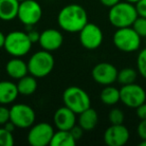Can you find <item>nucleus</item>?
<instances>
[{"label":"nucleus","instance_id":"obj_31","mask_svg":"<svg viewBox=\"0 0 146 146\" xmlns=\"http://www.w3.org/2000/svg\"><path fill=\"white\" fill-rule=\"evenodd\" d=\"M27 35H28L29 39L31 40L32 43H36L39 41L40 38V33L36 31L35 29H32V26H28V30H27Z\"/></svg>","mask_w":146,"mask_h":146},{"label":"nucleus","instance_id":"obj_36","mask_svg":"<svg viewBox=\"0 0 146 146\" xmlns=\"http://www.w3.org/2000/svg\"><path fill=\"white\" fill-rule=\"evenodd\" d=\"M5 38H6V35L0 31V49L4 48V44H5Z\"/></svg>","mask_w":146,"mask_h":146},{"label":"nucleus","instance_id":"obj_38","mask_svg":"<svg viewBox=\"0 0 146 146\" xmlns=\"http://www.w3.org/2000/svg\"><path fill=\"white\" fill-rule=\"evenodd\" d=\"M140 146H146V140H141V142L139 143Z\"/></svg>","mask_w":146,"mask_h":146},{"label":"nucleus","instance_id":"obj_18","mask_svg":"<svg viewBox=\"0 0 146 146\" xmlns=\"http://www.w3.org/2000/svg\"><path fill=\"white\" fill-rule=\"evenodd\" d=\"M19 4L18 0H0V20L12 21L17 18Z\"/></svg>","mask_w":146,"mask_h":146},{"label":"nucleus","instance_id":"obj_35","mask_svg":"<svg viewBox=\"0 0 146 146\" xmlns=\"http://www.w3.org/2000/svg\"><path fill=\"white\" fill-rule=\"evenodd\" d=\"M3 127H4L5 129L8 130V131H10V132H12V133H13V131H14V130H15V128H16V126H15L14 124H13L12 122H11L10 120H9V121L7 122V123H5L4 125H3Z\"/></svg>","mask_w":146,"mask_h":146},{"label":"nucleus","instance_id":"obj_15","mask_svg":"<svg viewBox=\"0 0 146 146\" xmlns=\"http://www.w3.org/2000/svg\"><path fill=\"white\" fill-rule=\"evenodd\" d=\"M53 123L58 130H69L76 125V113L66 106L58 108L53 115Z\"/></svg>","mask_w":146,"mask_h":146},{"label":"nucleus","instance_id":"obj_23","mask_svg":"<svg viewBox=\"0 0 146 146\" xmlns=\"http://www.w3.org/2000/svg\"><path fill=\"white\" fill-rule=\"evenodd\" d=\"M137 75L138 71H136L133 68H130V67H126V68H123L120 71H118L117 81L121 85L135 83L136 79H137Z\"/></svg>","mask_w":146,"mask_h":146},{"label":"nucleus","instance_id":"obj_25","mask_svg":"<svg viewBox=\"0 0 146 146\" xmlns=\"http://www.w3.org/2000/svg\"><path fill=\"white\" fill-rule=\"evenodd\" d=\"M108 119L111 124H123L125 119L124 112L119 108H112L108 114Z\"/></svg>","mask_w":146,"mask_h":146},{"label":"nucleus","instance_id":"obj_33","mask_svg":"<svg viewBox=\"0 0 146 146\" xmlns=\"http://www.w3.org/2000/svg\"><path fill=\"white\" fill-rule=\"evenodd\" d=\"M83 131H84V130L82 129L79 125H78V126L77 125L73 126V127L71 128V130H70L71 134H72L73 137L75 138L76 140H79L80 138L82 137V135H83Z\"/></svg>","mask_w":146,"mask_h":146},{"label":"nucleus","instance_id":"obj_29","mask_svg":"<svg viewBox=\"0 0 146 146\" xmlns=\"http://www.w3.org/2000/svg\"><path fill=\"white\" fill-rule=\"evenodd\" d=\"M137 134L141 140H146V119L140 120L137 125Z\"/></svg>","mask_w":146,"mask_h":146},{"label":"nucleus","instance_id":"obj_24","mask_svg":"<svg viewBox=\"0 0 146 146\" xmlns=\"http://www.w3.org/2000/svg\"><path fill=\"white\" fill-rule=\"evenodd\" d=\"M136 66H137V71L140 75L146 79V48L142 49L139 52L136 60Z\"/></svg>","mask_w":146,"mask_h":146},{"label":"nucleus","instance_id":"obj_22","mask_svg":"<svg viewBox=\"0 0 146 146\" xmlns=\"http://www.w3.org/2000/svg\"><path fill=\"white\" fill-rule=\"evenodd\" d=\"M100 100L105 105H115L120 101V90L112 85L105 86L100 93Z\"/></svg>","mask_w":146,"mask_h":146},{"label":"nucleus","instance_id":"obj_6","mask_svg":"<svg viewBox=\"0 0 146 146\" xmlns=\"http://www.w3.org/2000/svg\"><path fill=\"white\" fill-rule=\"evenodd\" d=\"M113 44L122 52H135L140 48L141 37L132 28V26L117 28L113 34Z\"/></svg>","mask_w":146,"mask_h":146},{"label":"nucleus","instance_id":"obj_12","mask_svg":"<svg viewBox=\"0 0 146 146\" xmlns=\"http://www.w3.org/2000/svg\"><path fill=\"white\" fill-rule=\"evenodd\" d=\"M117 68L109 62L97 63L91 71V76L94 81L103 86L112 85L117 81Z\"/></svg>","mask_w":146,"mask_h":146},{"label":"nucleus","instance_id":"obj_1","mask_svg":"<svg viewBox=\"0 0 146 146\" xmlns=\"http://www.w3.org/2000/svg\"><path fill=\"white\" fill-rule=\"evenodd\" d=\"M57 23L66 32H79L88 23L87 12L79 4L66 5L59 11Z\"/></svg>","mask_w":146,"mask_h":146},{"label":"nucleus","instance_id":"obj_14","mask_svg":"<svg viewBox=\"0 0 146 146\" xmlns=\"http://www.w3.org/2000/svg\"><path fill=\"white\" fill-rule=\"evenodd\" d=\"M63 34L59 30L54 28L45 29L40 33V38L38 43L41 48L49 52L56 51L62 46L63 44Z\"/></svg>","mask_w":146,"mask_h":146},{"label":"nucleus","instance_id":"obj_19","mask_svg":"<svg viewBox=\"0 0 146 146\" xmlns=\"http://www.w3.org/2000/svg\"><path fill=\"white\" fill-rule=\"evenodd\" d=\"M78 115V125L84 131H91L96 127L98 123V114L93 108H87Z\"/></svg>","mask_w":146,"mask_h":146},{"label":"nucleus","instance_id":"obj_30","mask_svg":"<svg viewBox=\"0 0 146 146\" xmlns=\"http://www.w3.org/2000/svg\"><path fill=\"white\" fill-rule=\"evenodd\" d=\"M138 16H142L146 18V0H139L135 4Z\"/></svg>","mask_w":146,"mask_h":146},{"label":"nucleus","instance_id":"obj_26","mask_svg":"<svg viewBox=\"0 0 146 146\" xmlns=\"http://www.w3.org/2000/svg\"><path fill=\"white\" fill-rule=\"evenodd\" d=\"M132 28L137 32L141 38H146V18L142 16H138L134 23L132 24Z\"/></svg>","mask_w":146,"mask_h":146},{"label":"nucleus","instance_id":"obj_28","mask_svg":"<svg viewBox=\"0 0 146 146\" xmlns=\"http://www.w3.org/2000/svg\"><path fill=\"white\" fill-rule=\"evenodd\" d=\"M9 120H10V108L1 105L0 106V125L3 126Z\"/></svg>","mask_w":146,"mask_h":146},{"label":"nucleus","instance_id":"obj_3","mask_svg":"<svg viewBox=\"0 0 146 146\" xmlns=\"http://www.w3.org/2000/svg\"><path fill=\"white\" fill-rule=\"evenodd\" d=\"M27 65H28L29 74L36 78H43L52 72L55 65V60L51 52L43 49L31 55Z\"/></svg>","mask_w":146,"mask_h":146},{"label":"nucleus","instance_id":"obj_5","mask_svg":"<svg viewBox=\"0 0 146 146\" xmlns=\"http://www.w3.org/2000/svg\"><path fill=\"white\" fill-rule=\"evenodd\" d=\"M63 103L76 114L81 113L91 106V100L88 93L78 86H69L62 94Z\"/></svg>","mask_w":146,"mask_h":146},{"label":"nucleus","instance_id":"obj_20","mask_svg":"<svg viewBox=\"0 0 146 146\" xmlns=\"http://www.w3.org/2000/svg\"><path fill=\"white\" fill-rule=\"evenodd\" d=\"M38 87V83H37L36 77L33 75H25L24 77L18 79L17 82V88H18L19 94L24 96L32 95L35 91L37 90Z\"/></svg>","mask_w":146,"mask_h":146},{"label":"nucleus","instance_id":"obj_2","mask_svg":"<svg viewBox=\"0 0 146 146\" xmlns=\"http://www.w3.org/2000/svg\"><path fill=\"white\" fill-rule=\"evenodd\" d=\"M138 17L136 6L133 3L127 1H120L114 6L110 7L108 12V19L112 26L115 28L132 26Z\"/></svg>","mask_w":146,"mask_h":146},{"label":"nucleus","instance_id":"obj_21","mask_svg":"<svg viewBox=\"0 0 146 146\" xmlns=\"http://www.w3.org/2000/svg\"><path fill=\"white\" fill-rule=\"evenodd\" d=\"M77 140L69 130L55 131L50 141V146H75Z\"/></svg>","mask_w":146,"mask_h":146},{"label":"nucleus","instance_id":"obj_39","mask_svg":"<svg viewBox=\"0 0 146 146\" xmlns=\"http://www.w3.org/2000/svg\"><path fill=\"white\" fill-rule=\"evenodd\" d=\"M19 2H22V1H25V0H18Z\"/></svg>","mask_w":146,"mask_h":146},{"label":"nucleus","instance_id":"obj_32","mask_svg":"<svg viewBox=\"0 0 146 146\" xmlns=\"http://www.w3.org/2000/svg\"><path fill=\"white\" fill-rule=\"evenodd\" d=\"M136 115L140 120L146 119V102L142 103L136 108Z\"/></svg>","mask_w":146,"mask_h":146},{"label":"nucleus","instance_id":"obj_16","mask_svg":"<svg viewBox=\"0 0 146 146\" xmlns=\"http://www.w3.org/2000/svg\"><path fill=\"white\" fill-rule=\"evenodd\" d=\"M5 70L11 78L17 80L24 77L29 73L28 65L20 57H14L10 59L5 65Z\"/></svg>","mask_w":146,"mask_h":146},{"label":"nucleus","instance_id":"obj_7","mask_svg":"<svg viewBox=\"0 0 146 146\" xmlns=\"http://www.w3.org/2000/svg\"><path fill=\"white\" fill-rule=\"evenodd\" d=\"M35 119V111L27 104L17 103L10 107V121L16 126V128H30L34 124Z\"/></svg>","mask_w":146,"mask_h":146},{"label":"nucleus","instance_id":"obj_10","mask_svg":"<svg viewBox=\"0 0 146 146\" xmlns=\"http://www.w3.org/2000/svg\"><path fill=\"white\" fill-rule=\"evenodd\" d=\"M120 101L128 108L136 109L146 101V91L136 83L122 85L120 88Z\"/></svg>","mask_w":146,"mask_h":146},{"label":"nucleus","instance_id":"obj_8","mask_svg":"<svg viewBox=\"0 0 146 146\" xmlns=\"http://www.w3.org/2000/svg\"><path fill=\"white\" fill-rule=\"evenodd\" d=\"M54 128L47 122L33 124L27 133V142L31 146H47L54 134Z\"/></svg>","mask_w":146,"mask_h":146},{"label":"nucleus","instance_id":"obj_37","mask_svg":"<svg viewBox=\"0 0 146 146\" xmlns=\"http://www.w3.org/2000/svg\"><path fill=\"white\" fill-rule=\"evenodd\" d=\"M124 1H127V2H130V3H133V4H136V3L139 1V0H124Z\"/></svg>","mask_w":146,"mask_h":146},{"label":"nucleus","instance_id":"obj_17","mask_svg":"<svg viewBox=\"0 0 146 146\" xmlns=\"http://www.w3.org/2000/svg\"><path fill=\"white\" fill-rule=\"evenodd\" d=\"M19 95L17 84L8 80L0 81V105L11 104Z\"/></svg>","mask_w":146,"mask_h":146},{"label":"nucleus","instance_id":"obj_34","mask_svg":"<svg viewBox=\"0 0 146 146\" xmlns=\"http://www.w3.org/2000/svg\"><path fill=\"white\" fill-rule=\"evenodd\" d=\"M99 1L102 5H104V6H106V7H109L110 8V7L117 4L118 2H120L121 0H99Z\"/></svg>","mask_w":146,"mask_h":146},{"label":"nucleus","instance_id":"obj_13","mask_svg":"<svg viewBox=\"0 0 146 146\" xmlns=\"http://www.w3.org/2000/svg\"><path fill=\"white\" fill-rule=\"evenodd\" d=\"M129 137V130L123 124H111L103 134V140L108 146H123Z\"/></svg>","mask_w":146,"mask_h":146},{"label":"nucleus","instance_id":"obj_27","mask_svg":"<svg viewBox=\"0 0 146 146\" xmlns=\"http://www.w3.org/2000/svg\"><path fill=\"white\" fill-rule=\"evenodd\" d=\"M14 144L13 133L5 129L4 127H0V146H12Z\"/></svg>","mask_w":146,"mask_h":146},{"label":"nucleus","instance_id":"obj_11","mask_svg":"<svg viewBox=\"0 0 146 146\" xmlns=\"http://www.w3.org/2000/svg\"><path fill=\"white\" fill-rule=\"evenodd\" d=\"M78 33L81 45L88 50L97 49L103 42V32L101 28L94 23L88 22Z\"/></svg>","mask_w":146,"mask_h":146},{"label":"nucleus","instance_id":"obj_9","mask_svg":"<svg viewBox=\"0 0 146 146\" xmlns=\"http://www.w3.org/2000/svg\"><path fill=\"white\" fill-rule=\"evenodd\" d=\"M42 17V8L36 0H25L19 4L17 18L25 26H34Z\"/></svg>","mask_w":146,"mask_h":146},{"label":"nucleus","instance_id":"obj_4","mask_svg":"<svg viewBox=\"0 0 146 146\" xmlns=\"http://www.w3.org/2000/svg\"><path fill=\"white\" fill-rule=\"evenodd\" d=\"M32 44L27 32L15 30L6 35L4 49L13 57H23L29 53Z\"/></svg>","mask_w":146,"mask_h":146}]
</instances>
